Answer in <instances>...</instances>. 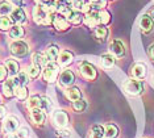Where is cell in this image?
<instances>
[{
    "mask_svg": "<svg viewBox=\"0 0 154 138\" xmlns=\"http://www.w3.org/2000/svg\"><path fill=\"white\" fill-rule=\"evenodd\" d=\"M124 90L127 94L132 95V96H137V95L142 94L143 91V84L141 80L138 79H128L124 83Z\"/></svg>",
    "mask_w": 154,
    "mask_h": 138,
    "instance_id": "6da1fadb",
    "label": "cell"
},
{
    "mask_svg": "<svg viewBox=\"0 0 154 138\" xmlns=\"http://www.w3.org/2000/svg\"><path fill=\"white\" fill-rule=\"evenodd\" d=\"M79 74L87 80H94L96 78V70L91 63L82 62L79 63Z\"/></svg>",
    "mask_w": 154,
    "mask_h": 138,
    "instance_id": "7a4b0ae2",
    "label": "cell"
},
{
    "mask_svg": "<svg viewBox=\"0 0 154 138\" xmlns=\"http://www.w3.org/2000/svg\"><path fill=\"white\" fill-rule=\"evenodd\" d=\"M57 74H58V66L54 62H48L46 66L44 67V72H42L44 79L49 83H53L55 78H57Z\"/></svg>",
    "mask_w": 154,
    "mask_h": 138,
    "instance_id": "3957f363",
    "label": "cell"
},
{
    "mask_svg": "<svg viewBox=\"0 0 154 138\" xmlns=\"http://www.w3.org/2000/svg\"><path fill=\"white\" fill-rule=\"evenodd\" d=\"M58 82H59V86L61 87H71L75 82V75L72 71L70 70H63L58 76Z\"/></svg>",
    "mask_w": 154,
    "mask_h": 138,
    "instance_id": "277c9868",
    "label": "cell"
},
{
    "mask_svg": "<svg viewBox=\"0 0 154 138\" xmlns=\"http://www.w3.org/2000/svg\"><path fill=\"white\" fill-rule=\"evenodd\" d=\"M48 15H49V12L46 9V5H44V4H38L33 11V17L37 24H46Z\"/></svg>",
    "mask_w": 154,
    "mask_h": 138,
    "instance_id": "5b68a950",
    "label": "cell"
},
{
    "mask_svg": "<svg viewBox=\"0 0 154 138\" xmlns=\"http://www.w3.org/2000/svg\"><path fill=\"white\" fill-rule=\"evenodd\" d=\"M11 51L16 57H24L28 53V45L21 40H15L11 44Z\"/></svg>",
    "mask_w": 154,
    "mask_h": 138,
    "instance_id": "8992f818",
    "label": "cell"
},
{
    "mask_svg": "<svg viewBox=\"0 0 154 138\" xmlns=\"http://www.w3.org/2000/svg\"><path fill=\"white\" fill-rule=\"evenodd\" d=\"M17 128H19V120L15 116H7L4 118V122H3V129L7 134L15 133Z\"/></svg>",
    "mask_w": 154,
    "mask_h": 138,
    "instance_id": "52a82bcc",
    "label": "cell"
},
{
    "mask_svg": "<svg viewBox=\"0 0 154 138\" xmlns=\"http://www.w3.org/2000/svg\"><path fill=\"white\" fill-rule=\"evenodd\" d=\"M53 121L55 124V126H58V128L63 129L66 125H67L69 122V116L67 113L65 111H55L53 113Z\"/></svg>",
    "mask_w": 154,
    "mask_h": 138,
    "instance_id": "ba28073f",
    "label": "cell"
},
{
    "mask_svg": "<svg viewBox=\"0 0 154 138\" xmlns=\"http://www.w3.org/2000/svg\"><path fill=\"white\" fill-rule=\"evenodd\" d=\"M109 50L115 57H119V58H120V57H122L125 54V46L121 41L113 40L109 44Z\"/></svg>",
    "mask_w": 154,
    "mask_h": 138,
    "instance_id": "9c48e42d",
    "label": "cell"
},
{
    "mask_svg": "<svg viewBox=\"0 0 154 138\" xmlns=\"http://www.w3.org/2000/svg\"><path fill=\"white\" fill-rule=\"evenodd\" d=\"M140 28L143 33H150L154 28V21L150 15H143L140 20Z\"/></svg>",
    "mask_w": 154,
    "mask_h": 138,
    "instance_id": "30bf717a",
    "label": "cell"
},
{
    "mask_svg": "<svg viewBox=\"0 0 154 138\" xmlns=\"http://www.w3.org/2000/svg\"><path fill=\"white\" fill-rule=\"evenodd\" d=\"M132 75L134 79H143V78L146 76V66H145V63H142V62H138V63H136L134 66L132 67Z\"/></svg>",
    "mask_w": 154,
    "mask_h": 138,
    "instance_id": "8fae6325",
    "label": "cell"
},
{
    "mask_svg": "<svg viewBox=\"0 0 154 138\" xmlns=\"http://www.w3.org/2000/svg\"><path fill=\"white\" fill-rule=\"evenodd\" d=\"M11 20L13 21V23L16 24H24L26 21V16H25V12H24L23 8H20V7H17V8H15L11 12Z\"/></svg>",
    "mask_w": 154,
    "mask_h": 138,
    "instance_id": "7c38bea8",
    "label": "cell"
},
{
    "mask_svg": "<svg viewBox=\"0 0 154 138\" xmlns=\"http://www.w3.org/2000/svg\"><path fill=\"white\" fill-rule=\"evenodd\" d=\"M15 88H16V82L15 79H8L3 84V94L5 97H12L15 95Z\"/></svg>",
    "mask_w": 154,
    "mask_h": 138,
    "instance_id": "4fadbf2b",
    "label": "cell"
},
{
    "mask_svg": "<svg viewBox=\"0 0 154 138\" xmlns=\"http://www.w3.org/2000/svg\"><path fill=\"white\" fill-rule=\"evenodd\" d=\"M30 116H32V120L36 125H42L45 122V113L41 108L30 109Z\"/></svg>",
    "mask_w": 154,
    "mask_h": 138,
    "instance_id": "5bb4252c",
    "label": "cell"
},
{
    "mask_svg": "<svg viewBox=\"0 0 154 138\" xmlns=\"http://www.w3.org/2000/svg\"><path fill=\"white\" fill-rule=\"evenodd\" d=\"M72 53L69 51V50H62V53H59L58 55V62H59V66L62 67H66L69 66L70 63L72 62Z\"/></svg>",
    "mask_w": 154,
    "mask_h": 138,
    "instance_id": "9a60e30c",
    "label": "cell"
},
{
    "mask_svg": "<svg viewBox=\"0 0 154 138\" xmlns=\"http://www.w3.org/2000/svg\"><path fill=\"white\" fill-rule=\"evenodd\" d=\"M85 23H86V25H88L91 28L96 26L97 24L100 23V20H99V12H97V11H91L90 13H87L86 17H85Z\"/></svg>",
    "mask_w": 154,
    "mask_h": 138,
    "instance_id": "2e32d148",
    "label": "cell"
},
{
    "mask_svg": "<svg viewBox=\"0 0 154 138\" xmlns=\"http://www.w3.org/2000/svg\"><path fill=\"white\" fill-rule=\"evenodd\" d=\"M66 97L69 99L70 101H76L79 100V99H82V94H80V90L76 87H69L67 90H66Z\"/></svg>",
    "mask_w": 154,
    "mask_h": 138,
    "instance_id": "e0dca14e",
    "label": "cell"
},
{
    "mask_svg": "<svg viewBox=\"0 0 154 138\" xmlns=\"http://www.w3.org/2000/svg\"><path fill=\"white\" fill-rule=\"evenodd\" d=\"M45 55H46V58H48V61H49V62H54L55 59L58 58V55H59L58 46H55V45L48 46L46 50H45Z\"/></svg>",
    "mask_w": 154,
    "mask_h": 138,
    "instance_id": "ac0fdd59",
    "label": "cell"
},
{
    "mask_svg": "<svg viewBox=\"0 0 154 138\" xmlns=\"http://www.w3.org/2000/svg\"><path fill=\"white\" fill-rule=\"evenodd\" d=\"M4 66L7 67V71L9 72V75L11 76L19 74V63H17L15 59H7Z\"/></svg>",
    "mask_w": 154,
    "mask_h": 138,
    "instance_id": "d6986e66",
    "label": "cell"
},
{
    "mask_svg": "<svg viewBox=\"0 0 154 138\" xmlns=\"http://www.w3.org/2000/svg\"><path fill=\"white\" fill-rule=\"evenodd\" d=\"M66 20H67L69 23L74 24V25H78V24L82 23L83 17H82V15H80V13L78 12V11L71 9V11H70V13H69V15L66 16Z\"/></svg>",
    "mask_w": 154,
    "mask_h": 138,
    "instance_id": "ffe728a7",
    "label": "cell"
},
{
    "mask_svg": "<svg viewBox=\"0 0 154 138\" xmlns=\"http://www.w3.org/2000/svg\"><path fill=\"white\" fill-rule=\"evenodd\" d=\"M48 58L45 54H41V53H34L33 54V65L37 66V67H45L48 63Z\"/></svg>",
    "mask_w": 154,
    "mask_h": 138,
    "instance_id": "44dd1931",
    "label": "cell"
},
{
    "mask_svg": "<svg viewBox=\"0 0 154 138\" xmlns=\"http://www.w3.org/2000/svg\"><path fill=\"white\" fill-rule=\"evenodd\" d=\"M104 133H106L107 138H116L119 136V129L113 124H108V125L104 126Z\"/></svg>",
    "mask_w": 154,
    "mask_h": 138,
    "instance_id": "7402d4cb",
    "label": "cell"
},
{
    "mask_svg": "<svg viewBox=\"0 0 154 138\" xmlns=\"http://www.w3.org/2000/svg\"><path fill=\"white\" fill-rule=\"evenodd\" d=\"M29 80H30V76L28 75V72H25V71L19 72L15 78V82L17 86H26V84L29 83Z\"/></svg>",
    "mask_w": 154,
    "mask_h": 138,
    "instance_id": "603a6c76",
    "label": "cell"
},
{
    "mask_svg": "<svg viewBox=\"0 0 154 138\" xmlns=\"http://www.w3.org/2000/svg\"><path fill=\"white\" fill-rule=\"evenodd\" d=\"M106 133H104V126L101 125H94L91 128L90 138H104Z\"/></svg>",
    "mask_w": 154,
    "mask_h": 138,
    "instance_id": "cb8c5ba5",
    "label": "cell"
},
{
    "mask_svg": "<svg viewBox=\"0 0 154 138\" xmlns=\"http://www.w3.org/2000/svg\"><path fill=\"white\" fill-rule=\"evenodd\" d=\"M53 24L58 30H67L69 29V21L63 19V17H55Z\"/></svg>",
    "mask_w": 154,
    "mask_h": 138,
    "instance_id": "d4e9b609",
    "label": "cell"
},
{
    "mask_svg": "<svg viewBox=\"0 0 154 138\" xmlns=\"http://www.w3.org/2000/svg\"><path fill=\"white\" fill-rule=\"evenodd\" d=\"M9 36L12 38H15V40H20L23 36H24V29L21 28V25H15L11 28V30H9Z\"/></svg>",
    "mask_w": 154,
    "mask_h": 138,
    "instance_id": "484cf974",
    "label": "cell"
},
{
    "mask_svg": "<svg viewBox=\"0 0 154 138\" xmlns=\"http://www.w3.org/2000/svg\"><path fill=\"white\" fill-rule=\"evenodd\" d=\"M101 65L106 69H111L115 65V57L112 54H103L101 55Z\"/></svg>",
    "mask_w": 154,
    "mask_h": 138,
    "instance_id": "4316f807",
    "label": "cell"
},
{
    "mask_svg": "<svg viewBox=\"0 0 154 138\" xmlns=\"http://www.w3.org/2000/svg\"><path fill=\"white\" fill-rule=\"evenodd\" d=\"M41 105V97L34 95V96H30L26 101V107L29 109H34V108H40Z\"/></svg>",
    "mask_w": 154,
    "mask_h": 138,
    "instance_id": "83f0119b",
    "label": "cell"
},
{
    "mask_svg": "<svg viewBox=\"0 0 154 138\" xmlns=\"http://www.w3.org/2000/svg\"><path fill=\"white\" fill-rule=\"evenodd\" d=\"M13 11L12 5L9 2H2L0 3V15L2 16H7V15H11V12Z\"/></svg>",
    "mask_w": 154,
    "mask_h": 138,
    "instance_id": "f1b7e54d",
    "label": "cell"
},
{
    "mask_svg": "<svg viewBox=\"0 0 154 138\" xmlns=\"http://www.w3.org/2000/svg\"><path fill=\"white\" fill-rule=\"evenodd\" d=\"M15 95L20 99V100H25L26 96H28V90L25 88V86H16Z\"/></svg>",
    "mask_w": 154,
    "mask_h": 138,
    "instance_id": "f546056e",
    "label": "cell"
},
{
    "mask_svg": "<svg viewBox=\"0 0 154 138\" xmlns=\"http://www.w3.org/2000/svg\"><path fill=\"white\" fill-rule=\"evenodd\" d=\"M40 108L42 109V111H51V108H53V103L50 101V99L49 97H41V105H40Z\"/></svg>",
    "mask_w": 154,
    "mask_h": 138,
    "instance_id": "4dcf8cb0",
    "label": "cell"
},
{
    "mask_svg": "<svg viewBox=\"0 0 154 138\" xmlns=\"http://www.w3.org/2000/svg\"><path fill=\"white\" fill-rule=\"evenodd\" d=\"M99 20H100V23L103 24V25H106V24H108L111 21V15H109V12L106 9H101L99 11Z\"/></svg>",
    "mask_w": 154,
    "mask_h": 138,
    "instance_id": "1f68e13d",
    "label": "cell"
},
{
    "mask_svg": "<svg viewBox=\"0 0 154 138\" xmlns=\"http://www.w3.org/2000/svg\"><path fill=\"white\" fill-rule=\"evenodd\" d=\"M86 107H87V104L83 99H79V100L72 103V108H74L75 112H83L86 109Z\"/></svg>",
    "mask_w": 154,
    "mask_h": 138,
    "instance_id": "d6a6232c",
    "label": "cell"
},
{
    "mask_svg": "<svg viewBox=\"0 0 154 138\" xmlns=\"http://www.w3.org/2000/svg\"><path fill=\"white\" fill-rule=\"evenodd\" d=\"M12 28V20L8 17H2L0 19V30H9Z\"/></svg>",
    "mask_w": 154,
    "mask_h": 138,
    "instance_id": "836d02e7",
    "label": "cell"
},
{
    "mask_svg": "<svg viewBox=\"0 0 154 138\" xmlns=\"http://www.w3.org/2000/svg\"><path fill=\"white\" fill-rule=\"evenodd\" d=\"M108 34V29L106 26H97L96 30H95V36L97 38H106Z\"/></svg>",
    "mask_w": 154,
    "mask_h": 138,
    "instance_id": "e575fe53",
    "label": "cell"
},
{
    "mask_svg": "<svg viewBox=\"0 0 154 138\" xmlns=\"http://www.w3.org/2000/svg\"><path fill=\"white\" fill-rule=\"evenodd\" d=\"M40 67H37V66H30L29 69H28V75H29L32 79H34V78H37L38 75H40Z\"/></svg>",
    "mask_w": 154,
    "mask_h": 138,
    "instance_id": "d590c367",
    "label": "cell"
},
{
    "mask_svg": "<svg viewBox=\"0 0 154 138\" xmlns=\"http://www.w3.org/2000/svg\"><path fill=\"white\" fill-rule=\"evenodd\" d=\"M57 136H58L59 138H72L71 132H70V130H67V129H61V130H58Z\"/></svg>",
    "mask_w": 154,
    "mask_h": 138,
    "instance_id": "8d00e7d4",
    "label": "cell"
},
{
    "mask_svg": "<svg viewBox=\"0 0 154 138\" xmlns=\"http://www.w3.org/2000/svg\"><path fill=\"white\" fill-rule=\"evenodd\" d=\"M85 4H86L85 0H74V2H72V7H74L75 9H79V11H82Z\"/></svg>",
    "mask_w": 154,
    "mask_h": 138,
    "instance_id": "74e56055",
    "label": "cell"
},
{
    "mask_svg": "<svg viewBox=\"0 0 154 138\" xmlns=\"http://www.w3.org/2000/svg\"><path fill=\"white\" fill-rule=\"evenodd\" d=\"M17 136H19V138H26L28 137V128H26V126L20 128L19 132H17Z\"/></svg>",
    "mask_w": 154,
    "mask_h": 138,
    "instance_id": "f35d334b",
    "label": "cell"
},
{
    "mask_svg": "<svg viewBox=\"0 0 154 138\" xmlns=\"http://www.w3.org/2000/svg\"><path fill=\"white\" fill-rule=\"evenodd\" d=\"M7 76V67L0 65V80H4Z\"/></svg>",
    "mask_w": 154,
    "mask_h": 138,
    "instance_id": "ab89813d",
    "label": "cell"
},
{
    "mask_svg": "<svg viewBox=\"0 0 154 138\" xmlns=\"http://www.w3.org/2000/svg\"><path fill=\"white\" fill-rule=\"evenodd\" d=\"M149 55H150V58L154 61V45H152L149 48Z\"/></svg>",
    "mask_w": 154,
    "mask_h": 138,
    "instance_id": "60d3db41",
    "label": "cell"
},
{
    "mask_svg": "<svg viewBox=\"0 0 154 138\" xmlns=\"http://www.w3.org/2000/svg\"><path fill=\"white\" fill-rule=\"evenodd\" d=\"M11 4H15V5H21V3H23V0H8Z\"/></svg>",
    "mask_w": 154,
    "mask_h": 138,
    "instance_id": "b9f144b4",
    "label": "cell"
},
{
    "mask_svg": "<svg viewBox=\"0 0 154 138\" xmlns=\"http://www.w3.org/2000/svg\"><path fill=\"white\" fill-rule=\"evenodd\" d=\"M36 2L38 3V4H44V5H46L50 0H36Z\"/></svg>",
    "mask_w": 154,
    "mask_h": 138,
    "instance_id": "7bdbcfd3",
    "label": "cell"
},
{
    "mask_svg": "<svg viewBox=\"0 0 154 138\" xmlns=\"http://www.w3.org/2000/svg\"><path fill=\"white\" fill-rule=\"evenodd\" d=\"M7 138H19V136H17V133L15 134V133H11V134H8L7 136Z\"/></svg>",
    "mask_w": 154,
    "mask_h": 138,
    "instance_id": "ee69618b",
    "label": "cell"
},
{
    "mask_svg": "<svg viewBox=\"0 0 154 138\" xmlns=\"http://www.w3.org/2000/svg\"><path fill=\"white\" fill-rule=\"evenodd\" d=\"M4 112H5V108L4 107H0V117L4 115Z\"/></svg>",
    "mask_w": 154,
    "mask_h": 138,
    "instance_id": "f6af8a7d",
    "label": "cell"
},
{
    "mask_svg": "<svg viewBox=\"0 0 154 138\" xmlns=\"http://www.w3.org/2000/svg\"><path fill=\"white\" fill-rule=\"evenodd\" d=\"M90 2H91V3H92V4H96V3H99V2H100V0H90Z\"/></svg>",
    "mask_w": 154,
    "mask_h": 138,
    "instance_id": "bcb514c9",
    "label": "cell"
},
{
    "mask_svg": "<svg viewBox=\"0 0 154 138\" xmlns=\"http://www.w3.org/2000/svg\"><path fill=\"white\" fill-rule=\"evenodd\" d=\"M152 16H153V17H154V11H153V12H152Z\"/></svg>",
    "mask_w": 154,
    "mask_h": 138,
    "instance_id": "7dc6e473",
    "label": "cell"
},
{
    "mask_svg": "<svg viewBox=\"0 0 154 138\" xmlns=\"http://www.w3.org/2000/svg\"><path fill=\"white\" fill-rule=\"evenodd\" d=\"M153 83H154V76H153Z\"/></svg>",
    "mask_w": 154,
    "mask_h": 138,
    "instance_id": "c3c4849f",
    "label": "cell"
},
{
    "mask_svg": "<svg viewBox=\"0 0 154 138\" xmlns=\"http://www.w3.org/2000/svg\"><path fill=\"white\" fill-rule=\"evenodd\" d=\"M153 2H154V0H153Z\"/></svg>",
    "mask_w": 154,
    "mask_h": 138,
    "instance_id": "681fc988",
    "label": "cell"
}]
</instances>
